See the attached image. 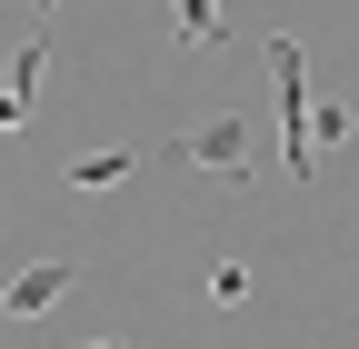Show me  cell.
Masks as SVG:
<instances>
[{"label": "cell", "instance_id": "3957f363", "mask_svg": "<svg viewBox=\"0 0 359 349\" xmlns=\"http://www.w3.org/2000/svg\"><path fill=\"white\" fill-rule=\"evenodd\" d=\"M40 80H50V40H20L11 50V100H0V130H11V140H30V120H40Z\"/></svg>", "mask_w": 359, "mask_h": 349}, {"label": "cell", "instance_id": "52a82bcc", "mask_svg": "<svg viewBox=\"0 0 359 349\" xmlns=\"http://www.w3.org/2000/svg\"><path fill=\"white\" fill-rule=\"evenodd\" d=\"M210 299H219V310H240V299H250V270H240V259H219V270H210Z\"/></svg>", "mask_w": 359, "mask_h": 349}, {"label": "cell", "instance_id": "7a4b0ae2", "mask_svg": "<svg viewBox=\"0 0 359 349\" xmlns=\"http://www.w3.org/2000/svg\"><path fill=\"white\" fill-rule=\"evenodd\" d=\"M170 160H180V170H219V180H250V120L219 110V120H200V130H180Z\"/></svg>", "mask_w": 359, "mask_h": 349}, {"label": "cell", "instance_id": "277c9868", "mask_svg": "<svg viewBox=\"0 0 359 349\" xmlns=\"http://www.w3.org/2000/svg\"><path fill=\"white\" fill-rule=\"evenodd\" d=\"M70 280H80V259H30V270H11L0 310H11V320H40L50 299H70Z\"/></svg>", "mask_w": 359, "mask_h": 349}, {"label": "cell", "instance_id": "6da1fadb", "mask_svg": "<svg viewBox=\"0 0 359 349\" xmlns=\"http://www.w3.org/2000/svg\"><path fill=\"white\" fill-rule=\"evenodd\" d=\"M269 70H280V140H290V190L320 180V100H309L299 40H269Z\"/></svg>", "mask_w": 359, "mask_h": 349}, {"label": "cell", "instance_id": "ba28073f", "mask_svg": "<svg viewBox=\"0 0 359 349\" xmlns=\"http://www.w3.org/2000/svg\"><path fill=\"white\" fill-rule=\"evenodd\" d=\"M40 20H50V0H30V30H40Z\"/></svg>", "mask_w": 359, "mask_h": 349}, {"label": "cell", "instance_id": "9c48e42d", "mask_svg": "<svg viewBox=\"0 0 359 349\" xmlns=\"http://www.w3.org/2000/svg\"><path fill=\"white\" fill-rule=\"evenodd\" d=\"M80 349H120V339H80Z\"/></svg>", "mask_w": 359, "mask_h": 349}, {"label": "cell", "instance_id": "5b68a950", "mask_svg": "<svg viewBox=\"0 0 359 349\" xmlns=\"http://www.w3.org/2000/svg\"><path fill=\"white\" fill-rule=\"evenodd\" d=\"M170 30H180V50H219V0H170Z\"/></svg>", "mask_w": 359, "mask_h": 349}, {"label": "cell", "instance_id": "8992f818", "mask_svg": "<svg viewBox=\"0 0 359 349\" xmlns=\"http://www.w3.org/2000/svg\"><path fill=\"white\" fill-rule=\"evenodd\" d=\"M130 180V150H80L70 160V190H120Z\"/></svg>", "mask_w": 359, "mask_h": 349}]
</instances>
